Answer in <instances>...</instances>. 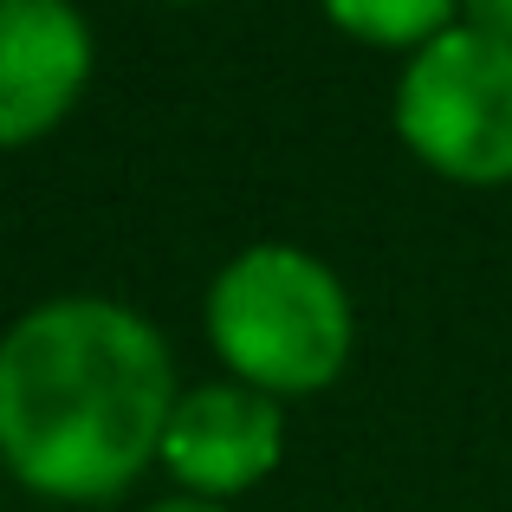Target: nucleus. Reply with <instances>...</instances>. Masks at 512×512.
Masks as SVG:
<instances>
[{
	"instance_id": "nucleus-1",
	"label": "nucleus",
	"mask_w": 512,
	"mask_h": 512,
	"mask_svg": "<svg viewBox=\"0 0 512 512\" xmlns=\"http://www.w3.org/2000/svg\"><path fill=\"white\" fill-rule=\"evenodd\" d=\"M169 415V350L111 299L39 305L0 344V454L33 493H124L163 454Z\"/></svg>"
},
{
	"instance_id": "nucleus-2",
	"label": "nucleus",
	"mask_w": 512,
	"mask_h": 512,
	"mask_svg": "<svg viewBox=\"0 0 512 512\" xmlns=\"http://www.w3.org/2000/svg\"><path fill=\"white\" fill-rule=\"evenodd\" d=\"M208 331L221 357L260 389H318L344 370V286L299 247H253L214 279Z\"/></svg>"
},
{
	"instance_id": "nucleus-3",
	"label": "nucleus",
	"mask_w": 512,
	"mask_h": 512,
	"mask_svg": "<svg viewBox=\"0 0 512 512\" xmlns=\"http://www.w3.org/2000/svg\"><path fill=\"white\" fill-rule=\"evenodd\" d=\"M396 124L422 163L454 182L512 175V46L493 33H441L415 52L396 91Z\"/></svg>"
},
{
	"instance_id": "nucleus-4",
	"label": "nucleus",
	"mask_w": 512,
	"mask_h": 512,
	"mask_svg": "<svg viewBox=\"0 0 512 512\" xmlns=\"http://www.w3.org/2000/svg\"><path fill=\"white\" fill-rule=\"evenodd\" d=\"M91 72V33L65 0H0V143L65 117Z\"/></svg>"
},
{
	"instance_id": "nucleus-5",
	"label": "nucleus",
	"mask_w": 512,
	"mask_h": 512,
	"mask_svg": "<svg viewBox=\"0 0 512 512\" xmlns=\"http://www.w3.org/2000/svg\"><path fill=\"white\" fill-rule=\"evenodd\" d=\"M163 461L195 493H240L273 474L279 461V409L260 389H201L169 415Z\"/></svg>"
},
{
	"instance_id": "nucleus-6",
	"label": "nucleus",
	"mask_w": 512,
	"mask_h": 512,
	"mask_svg": "<svg viewBox=\"0 0 512 512\" xmlns=\"http://www.w3.org/2000/svg\"><path fill=\"white\" fill-rule=\"evenodd\" d=\"M325 13L344 33L376 39V46H415V39L441 33L454 0H325Z\"/></svg>"
},
{
	"instance_id": "nucleus-7",
	"label": "nucleus",
	"mask_w": 512,
	"mask_h": 512,
	"mask_svg": "<svg viewBox=\"0 0 512 512\" xmlns=\"http://www.w3.org/2000/svg\"><path fill=\"white\" fill-rule=\"evenodd\" d=\"M467 20H474V33H493L512 46V0H467Z\"/></svg>"
},
{
	"instance_id": "nucleus-8",
	"label": "nucleus",
	"mask_w": 512,
	"mask_h": 512,
	"mask_svg": "<svg viewBox=\"0 0 512 512\" xmlns=\"http://www.w3.org/2000/svg\"><path fill=\"white\" fill-rule=\"evenodd\" d=\"M156 512H221V506H208V500H169V506H156Z\"/></svg>"
}]
</instances>
